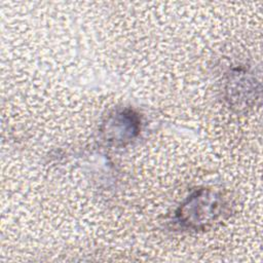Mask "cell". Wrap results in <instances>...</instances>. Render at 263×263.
Instances as JSON below:
<instances>
[{"instance_id":"cell-1","label":"cell","mask_w":263,"mask_h":263,"mask_svg":"<svg viewBox=\"0 0 263 263\" xmlns=\"http://www.w3.org/2000/svg\"><path fill=\"white\" fill-rule=\"evenodd\" d=\"M224 196L212 189H199L187 197L176 211L177 223L191 230H204L227 212Z\"/></svg>"},{"instance_id":"cell-2","label":"cell","mask_w":263,"mask_h":263,"mask_svg":"<svg viewBox=\"0 0 263 263\" xmlns=\"http://www.w3.org/2000/svg\"><path fill=\"white\" fill-rule=\"evenodd\" d=\"M101 130L107 143L113 146H123L139 135L140 118L130 109L115 111L106 118Z\"/></svg>"}]
</instances>
